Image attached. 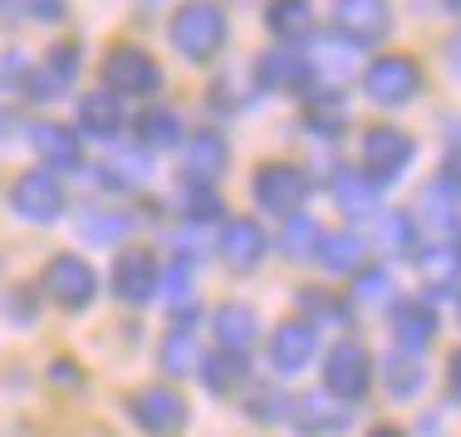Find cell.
I'll return each instance as SVG.
<instances>
[{"label":"cell","instance_id":"d6a6232c","mask_svg":"<svg viewBox=\"0 0 461 437\" xmlns=\"http://www.w3.org/2000/svg\"><path fill=\"white\" fill-rule=\"evenodd\" d=\"M186 216H192V222H216V216H221V196L212 187H196L192 182V192H186Z\"/></svg>","mask_w":461,"mask_h":437},{"label":"cell","instance_id":"e0dca14e","mask_svg":"<svg viewBox=\"0 0 461 437\" xmlns=\"http://www.w3.org/2000/svg\"><path fill=\"white\" fill-rule=\"evenodd\" d=\"M432 334H437V314L427 310V305L402 300L398 310H393V340H398L402 354H422V349L432 344Z\"/></svg>","mask_w":461,"mask_h":437},{"label":"cell","instance_id":"603a6c76","mask_svg":"<svg viewBox=\"0 0 461 437\" xmlns=\"http://www.w3.org/2000/svg\"><path fill=\"white\" fill-rule=\"evenodd\" d=\"M304 123H310L314 133H324V138H339L348 128V104L334 89H320V94L304 98Z\"/></svg>","mask_w":461,"mask_h":437},{"label":"cell","instance_id":"d6986e66","mask_svg":"<svg viewBox=\"0 0 461 437\" xmlns=\"http://www.w3.org/2000/svg\"><path fill=\"white\" fill-rule=\"evenodd\" d=\"M417 270L427 276V286L447 290L452 280H461V241L456 236H442V241H427L417 250Z\"/></svg>","mask_w":461,"mask_h":437},{"label":"cell","instance_id":"484cf974","mask_svg":"<svg viewBox=\"0 0 461 437\" xmlns=\"http://www.w3.org/2000/svg\"><path fill=\"white\" fill-rule=\"evenodd\" d=\"M246 378V354H230V349H221V354H206L202 359V384L212 393H230Z\"/></svg>","mask_w":461,"mask_h":437},{"label":"cell","instance_id":"30bf717a","mask_svg":"<svg viewBox=\"0 0 461 437\" xmlns=\"http://www.w3.org/2000/svg\"><path fill=\"white\" fill-rule=\"evenodd\" d=\"M10 202H15V212L25 216V222H54V216L64 212V187L40 168V172H25V178L10 187Z\"/></svg>","mask_w":461,"mask_h":437},{"label":"cell","instance_id":"ba28073f","mask_svg":"<svg viewBox=\"0 0 461 437\" xmlns=\"http://www.w3.org/2000/svg\"><path fill=\"white\" fill-rule=\"evenodd\" d=\"M128 413H133V423L152 437H177L186 428V403L172 388H138L133 398H128Z\"/></svg>","mask_w":461,"mask_h":437},{"label":"cell","instance_id":"8fae6325","mask_svg":"<svg viewBox=\"0 0 461 437\" xmlns=\"http://www.w3.org/2000/svg\"><path fill=\"white\" fill-rule=\"evenodd\" d=\"M113 290H118V300H128V305L152 300V290H158V256H152L148 246H128L113 266Z\"/></svg>","mask_w":461,"mask_h":437},{"label":"cell","instance_id":"44dd1931","mask_svg":"<svg viewBox=\"0 0 461 437\" xmlns=\"http://www.w3.org/2000/svg\"><path fill=\"white\" fill-rule=\"evenodd\" d=\"M212 330H216V344L230 349V354H246L250 344H256V310L250 305H221V310L212 314Z\"/></svg>","mask_w":461,"mask_h":437},{"label":"cell","instance_id":"52a82bcc","mask_svg":"<svg viewBox=\"0 0 461 437\" xmlns=\"http://www.w3.org/2000/svg\"><path fill=\"white\" fill-rule=\"evenodd\" d=\"M334 30L348 45H378L393 30V10L388 0H334Z\"/></svg>","mask_w":461,"mask_h":437},{"label":"cell","instance_id":"7a4b0ae2","mask_svg":"<svg viewBox=\"0 0 461 437\" xmlns=\"http://www.w3.org/2000/svg\"><path fill=\"white\" fill-rule=\"evenodd\" d=\"M417 89H422V69H417V59H408V54H378L364 69V94L383 108L412 104Z\"/></svg>","mask_w":461,"mask_h":437},{"label":"cell","instance_id":"f1b7e54d","mask_svg":"<svg viewBox=\"0 0 461 437\" xmlns=\"http://www.w3.org/2000/svg\"><path fill=\"white\" fill-rule=\"evenodd\" d=\"M158 364L167 369V374H186V369L196 364V344H192V330H186V324H177V330H172L167 340H162Z\"/></svg>","mask_w":461,"mask_h":437},{"label":"cell","instance_id":"74e56055","mask_svg":"<svg viewBox=\"0 0 461 437\" xmlns=\"http://www.w3.org/2000/svg\"><path fill=\"white\" fill-rule=\"evenodd\" d=\"M186 280H192V276H186V260H182V266H172V276H167V295H172V305L186 300Z\"/></svg>","mask_w":461,"mask_h":437},{"label":"cell","instance_id":"7c38bea8","mask_svg":"<svg viewBox=\"0 0 461 437\" xmlns=\"http://www.w3.org/2000/svg\"><path fill=\"white\" fill-rule=\"evenodd\" d=\"M290 418L304 437H329V432L348 428V408L334 403V393H300V398L290 403Z\"/></svg>","mask_w":461,"mask_h":437},{"label":"cell","instance_id":"f546056e","mask_svg":"<svg viewBox=\"0 0 461 437\" xmlns=\"http://www.w3.org/2000/svg\"><path fill=\"white\" fill-rule=\"evenodd\" d=\"M45 74L64 89V84L79 74V45H69V40H64V45H50V54H45Z\"/></svg>","mask_w":461,"mask_h":437},{"label":"cell","instance_id":"7402d4cb","mask_svg":"<svg viewBox=\"0 0 461 437\" xmlns=\"http://www.w3.org/2000/svg\"><path fill=\"white\" fill-rule=\"evenodd\" d=\"M35 152L45 158V168H79V138L64 123H35Z\"/></svg>","mask_w":461,"mask_h":437},{"label":"cell","instance_id":"d4e9b609","mask_svg":"<svg viewBox=\"0 0 461 437\" xmlns=\"http://www.w3.org/2000/svg\"><path fill=\"white\" fill-rule=\"evenodd\" d=\"M320 241H324V232H320V222H310V216H285V232H280V250L290 260H304V256H320Z\"/></svg>","mask_w":461,"mask_h":437},{"label":"cell","instance_id":"5b68a950","mask_svg":"<svg viewBox=\"0 0 461 437\" xmlns=\"http://www.w3.org/2000/svg\"><path fill=\"white\" fill-rule=\"evenodd\" d=\"M412 152H417V143L393 123H373L364 133V168L373 182H393L412 162Z\"/></svg>","mask_w":461,"mask_h":437},{"label":"cell","instance_id":"8992f818","mask_svg":"<svg viewBox=\"0 0 461 437\" xmlns=\"http://www.w3.org/2000/svg\"><path fill=\"white\" fill-rule=\"evenodd\" d=\"M324 384H329V393H334V398H344V403L364 398L368 384H373L368 349L354 344V340L334 344V349H329V359H324Z\"/></svg>","mask_w":461,"mask_h":437},{"label":"cell","instance_id":"ffe728a7","mask_svg":"<svg viewBox=\"0 0 461 437\" xmlns=\"http://www.w3.org/2000/svg\"><path fill=\"white\" fill-rule=\"evenodd\" d=\"M79 128L89 138H113L123 128V104H118L113 89H94L79 98Z\"/></svg>","mask_w":461,"mask_h":437},{"label":"cell","instance_id":"60d3db41","mask_svg":"<svg viewBox=\"0 0 461 437\" xmlns=\"http://www.w3.org/2000/svg\"><path fill=\"white\" fill-rule=\"evenodd\" d=\"M10 128H15V118H10V114H0V138H10Z\"/></svg>","mask_w":461,"mask_h":437},{"label":"cell","instance_id":"9a60e30c","mask_svg":"<svg viewBox=\"0 0 461 437\" xmlns=\"http://www.w3.org/2000/svg\"><path fill=\"white\" fill-rule=\"evenodd\" d=\"M314 74V64L304 59L300 50H266L256 64V79L266 84V89H304Z\"/></svg>","mask_w":461,"mask_h":437},{"label":"cell","instance_id":"9c48e42d","mask_svg":"<svg viewBox=\"0 0 461 437\" xmlns=\"http://www.w3.org/2000/svg\"><path fill=\"white\" fill-rule=\"evenodd\" d=\"M94 290H98V280H94L89 260L54 256L50 266H45V295H50L54 305H64V310H84V305L94 300Z\"/></svg>","mask_w":461,"mask_h":437},{"label":"cell","instance_id":"4fadbf2b","mask_svg":"<svg viewBox=\"0 0 461 437\" xmlns=\"http://www.w3.org/2000/svg\"><path fill=\"white\" fill-rule=\"evenodd\" d=\"M314 349H320V340H314L310 320H285L280 330L270 334V364H276L280 374H300L314 359Z\"/></svg>","mask_w":461,"mask_h":437},{"label":"cell","instance_id":"ab89813d","mask_svg":"<svg viewBox=\"0 0 461 437\" xmlns=\"http://www.w3.org/2000/svg\"><path fill=\"white\" fill-rule=\"evenodd\" d=\"M447 64H452V69L461 74V35L452 40V45H447Z\"/></svg>","mask_w":461,"mask_h":437},{"label":"cell","instance_id":"5bb4252c","mask_svg":"<svg viewBox=\"0 0 461 437\" xmlns=\"http://www.w3.org/2000/svg\"><path fill=\"white\" fill-rule=\"evenodd\" d=\"M260 256H266V236L250 216H236V222L221 226V260L230 270H256Z\"/></svg>","mask_w":461,"mask_h":437},{"label":"cell","instance_id":"cb8c5ba5","mask_svg":"<svg viewBox=\"0 0 461 437\" xmlns=\"http://www.w3.org/2000/svg\"><path fill=\"white\" fill-rule=\"evenodd\" d=\"M266 25L276 30L280 40H300V35H310V25H314L310 0H270V5H266Z\"/></svg>","mask_w":461,"mask_h":437},{"label":"cell","instance_id":"b9f144b4","mask_svg":"<svg viewBox=\"0 0 461 437\" xmlns=\"http://www.w3.org/2000/svg\"><path fill=\"white\" fill-rule=\"evenodd\" d=\"M368 437H402V432H398V428H373Z\"/></svg>","mask_w":461,"mask_h":437},{"label":"cell","instance_id":"836d02e7","mask_svg":"<svg viewBox=\"0 0 461 437\" xmlns=\"http://www.w3.org/2000/svg\"><path fill=\"white\" fill-rule=\"evenodd\" d=\"M285 403H290V398H280V393H270V388H256V393H250V413H256V418H266V423L290 413Z\"/></svg>","mask_w":461,"mask_h":437},{"label":"cell","instance_id":"4dcf8cb0","mask_svg":"<svg viewBox=\"0 0 461 437\" xmlns=\"http://www.w3.org/2000/svg\"><path fill=\"white\" fill-rule=\"evenodd\" d=\"M388 388L398 393V398H412L417 388H422V364L417 359H388Z\"/></svg>","mask_w":461,"mask_h":437},{"label":"cell","instance_id":"2e32d148","mask_svg":"<svg viewBox=\"0 0 461 437\" xmlns=\"http://www.w3.org/2000/svg\"><path fill=\"white\" fill-rule=\"evenodd\" d=\"M182 168H186V178H192V182L221 178V168H226V138L216 133V128L192 133V138H186V152H182Z\"/></svg>","mask_w":461,"mask_h":437},{"label":"cell","instance_id":"7bdbcfd3","mask_svg":"<svg viewBox=\"0 0 461 437\" xmlns=\"http://www.w3.org/2000/svg\"><path fill=\"white\" fill-rule=\"evenodd\" d=\"M447 10H452V15H461V0H447Z\"/></svg>","mask_w":461,"mask_h":437},{"label":"cell","instance_id":"3957f363","mask_svg":"<svg viewBox=\"0 0 461 437\" xmlns=\"http://www.w3.org/2000/svg\"><path fill=\"white\" fill-rule=\"evenodd\" d=\"M104 84H108L113 94H138V98H148V94L162 89V69H158V59H152L148 50H138V45H113V50H108V59H104Z\"/></svg>","mask_w":461,"mask_h":437},{"label":"cell","instance_id":"8d00e7d4","mask_svg":"<svg viewBox=\"0 0 461 437\" xmlns=\"http://www.w3.org/2000/svg\"><path fill=\"white\" fill-rule=\"evenodd\" d=\"M15 5L35 20H64V0H15Z\"/></svg>","mask_w":461,"mask_h":437},{"label":"cell","instance_id":"83f0119b","mask_svg":"<svg viewBox=\"0 0 461 437\" xmlns=\"http://www.w3.org/2000/svg\"><path fill=\"white\" fill-rule=\"evenodd\" d=\"M138 138H142L148 148H177L182 118L172 114V108H148V114L138 118Z\"/></svg>","mask_w":461,"mask_h":437},{"label":"cell","instance_id":"6da1fadb","mask_svg":"<svg viewBox=\"0 0 461 437\" xmlns=\"http://www.w3.org/2000/svg\"><path fill=\"white\" fill-rule=\"evenodd\" d=\"M167 35L186 59H212L226 45V10L216 0H186V5H177V15H172Z\"/></svg>","mask_w":461,"mask_h":437},{"label":"cell","instance_id":"277c9868","mask_svg":"<svg viewBox=\"0 0 461 437\" xmlns=\"http://www.w3.org/2000/svg\"><path fill=\"white\" fill-rule=\"evenodd\" d=\"M250 192H256V202L266 206V212L294 216L304 206V196H310V178H304L294 162H266V168L256 172V182H250Z\"/></svg>","mask_w":461,"mask_h":437},{"label":"cell","instance_id":"1f68e13d","mask_svg":"<svg viewBox=\"0 0 461 437\" xmlns=\"http://www.w3.org/2000/svg\"><path fill=\"white\" fill-rule=\"evenodd\" d=\"M300 305H304L310 314H320V320H329V324H348V310L334 300V295H324V290H304Z\"/></svg>","mask_w":461,"mask_h":437},{"label":"cell","instance_id":"d590c367","mask_svg":"<svg viewBox=\"0 0 461 437\" xmlns=\"http://www.w3.org/2000/svg\"><path fill=\"white\" fill-rule=\"evenodd\" d=\"M354 295L358 300H383V295H388V276H383V270H358Z\"/></svg>","mask_w":461,"mask_h":437},{"label":"cell","instance_id":"f35d334b","mask_svg":"<svg viewBox=\"0 0 461 437\" xmlns=\"http://www.w3.org/2000/svg\"><path fill=\"white\" fill-rule=\"evenodd\" d=\"M447 388H452L456 398H461V349L452 354V364H447Z\"/></svg>","mask_w":461,"mask_h":437},{"label":"cell","instance_id":"e575fe53","mask_svg":"<svg viewBox=\"0 0 461 437\" xmlns=\"http://www.w3.org/2000/svg\"><path fill=\"white\" fill-rule=\"evenodd\" d=\"M79 232L89 236V241H113V236L123 232V216H84Z\"/></svg>","mask_w":461,"mask_h":437},{"label":"cell","instance_id":"ac0fdd59","mask_svg":"<svg viewBox=\"0 0 461 437\" xmlns=\"http://www.w3.org/2000/svg\"><path fill=\"white\" fill-rule=\"evenodd\" d=\"M329 187H334V202L344 206L348 216H373V212H378V182H373L368 172L339 168L334 178H329Z\"/></svg>","mask_w":461,"mask_h":437},{"label":"cell","instance_id":"4316f807","mask_svg":"<svg viewBox=\"0 0 461 437\" xmlns=\"http://www.w3.org/2000/svg\"><path fill=\"white\" fill-rule=\"evenodd\" d=\"M320 260L324 270H334V276H344V270H358V260H364V241H358L354 232H334L320 241Z\"/></svg>","mask_w":461,"mask_h":437}]
</instances>
